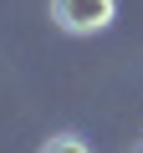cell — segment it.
<instances>
[{"mask_svg": "<svg viewBox=\"0 0 143 153\" xmlns=\"http://www.w3.org/2000/svg\"><path fill=\"white\" fill-rule=\"evenodd\" d=\"M118 16V0H51V21L66 36H97Z\"/></svg>", "mask_w": 143, "mask_h": 153, "instance_id": "obj_1", "label": "cell"}, {"mask_svg": "<svg viewBox=\"0 0 143 153\" xmlns=\"http://www.w3.org/2000/svg\"><path fill=\"white\" fill-rule=\"evenodd\" d=\"M41 153H92V148H87L77 133H56V138H46V143H41Z\"/></svg>", "mask_w": 143, "mask_h": 153, "instance_id": "obj_2", "label": "cell"}]
</instances>
